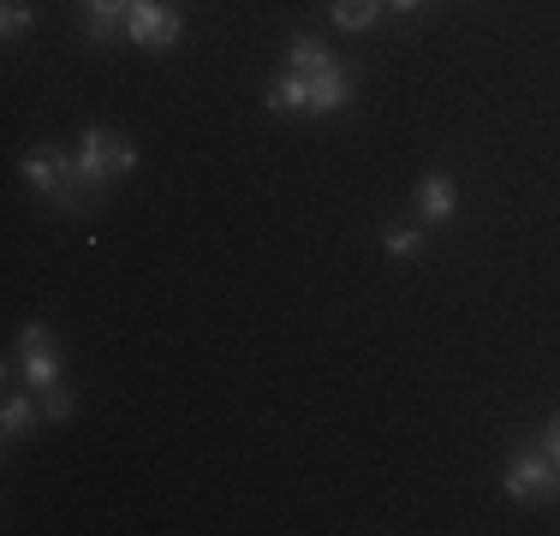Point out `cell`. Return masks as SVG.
<instances>
[{
  "label": "cell",
  "instance_id": "cell-10",
  "mask_svg": "<svg viewBox=\"0 0 560 536\" xmlns=\"http://www.w3.org/2000/svg\"><path fill=\"white\" fill-rule=\"evenodd\" d=\"M287 54H292V72H304V78H316L323 66H335V60H328V48L316 43V36H292Z\"/></svg>",
  "mask_w": 560,
  "mask_h": 536
},
{
  "label": "cell",
  "instance_id": "cell-7",
  "mask_svg": "<svg viewBox=\"0 0 560 536\" xmlns=\"http://www.w3.org/2000/svg\"><path fill=\"white\" fill-rule=\"evenodd\" d=\"M275 107V114H311V78L304 72H287V78H275L269 84V96H262Z\"/></svg>",
  "mask_w": 560,
  "mask_h": 536
},
{
  "label": "cell",
  "instance_id": "cell-13",
  "mask_svg": "<svg viewBox=\"0 0 560 536\" xmlns=\"http://www.w3.org/2000/svg\"><path fill=\"white\" fill-rule=\"evenodd\" d=\"M0 423H7V435H31V423H36V406L24 394H12L7 399V411H0Z\"/></svg>",
  "mask_w": 560,
  "mask_h": 536
},
{
  "label": "cell",
  "instance_id": "cell-17",
  "mask_svg": "<svg viewBox=\"0 0 560 536\" xmlns=\"http://www.w3.org/2000/svg\"><path fill=\"white\" fill-rule=\"evenodd\" d=\"M114 31H119V19H96V12H90V43H108Z\"/></svg>",
  "mask_w": 560,
  "mask_h": 536
},
{
  "label": "cell",
  "instance_id": "cell-16",
  "mask_svg": "<svg viewBox=\"0 0 560 536\" xmlns=\"http://www.w3.org/2000/svg\"><path fill=\"white\" fill-rule=\"evenodd\" d=\"M90 12H96V19H126L131 7H138V0H84Z\"/></svg>",
  "mask_w": 560,
  "mask_h": 536
},
{
  "label": "cell",
  "instance_id": "cell-18",
  "mask_svg": "<svg viewBox=\"0 0 560 536\" xmlns=\"http://www.w3.org/2000/svg\"><path fill=\"white\" fill-rule=\"evenodd\" d=\"M542 453H549V459L560 465V429H555V423H549V435H542Z\"/></svg>",
  "mask_w": 560,
  "mask_h": 536
},
{
  "label": "cell",
  "instance_id": "cell-8",
  "mask_svg": "<svg viewBox=\"0 0 560 536\" xmlns=\"http://www.w3.org/2000/svg\"><path fill=\"white\" fill-rule=\"evenodd\" d=\"M418 209L430 214V221H447V214L459 209V185H453L447 173H430V179L418 185Z\"/></svg>",
  "mask_w": 560,
  "mask_h": 536
},
{
  "label": "cell",
  "instance_id": "cell-1",
  "mask_svg": "<svg viewBox=\"0 0 560 536\" xmlns=\"http://www.w3.org/2000/svg\"><path fill=\"white\" fill-rule=\"evenodd\" d=\"M19 370H24V382H31L36 394H48V387H60L55 334H48L43 322H24V328H19Z\"/></svg>",
  "mask_w": 560,
  "mask_h": 536
},
{
  "label": "cell",
  "instance_id": "cell-15",
  "mask_svg": "<svg viewBox=\"0 0 560 536\" xmlns=\"http://www.w3.org/2000/svg\"><path fill=\"white\" fill-rule=\"evenodd\" d=\"M43 418H48V423H66V418H72V394L48 387V394H43Z\"/></svg>",
  "mask_w": 560,
  "mask_h": 536
},
{
  "label": "cell",
  "instance_id": "cell-3",
  "mask_svg": "<svg viewBox=\"0 0 560 536\" xmlns=\"http://www.w3.org/2000/svg\"><path fill=\"white\" fill-rule=\"evenodd\" d=\"M179 12H167V7H155V0H138V7L126 12V36L138 48H173L179 43Z\"/></svg>",
  "mask_w": 560,
  "mask_h": 536
},
{
  "label": "cell",
  "instance_id": "cell-9",
  "mask_svg": "<svg viewBox=\"0 0 560 536\" xmlns=\"http://www.w3.org/2000/svg\"><path fill=\"white\" fill-rule=\"evenodd\" d=\"M388 12V0H335V24L340 31H370Z\"/></svg>",
  "mask_w": 560,
  "mask_h": 536
},
{
  "label": "cell",
  "instance_id": "cell-12",
  "mask_svg": "<svg viewBox=\"0 0 560 536\" xmlns=\"http://www.w3.org/2000/svg\"><path fill=\"white\" fill-rule=\"evenodd\" d=\"M382 250H388V257H423V233L418 226H388V233H382Z\"/></svg>",
  "mask_w": 560,
  "mask_h": 536
},
{
  "label": "cell",
  "instance_id": "cell-19",
  "mask_svg": "<svg viewBox=\"0 0 560 536\" xmlns=\"http://www.w3.org/2000/svg\"><path fill=\"white\" fill-rule=\"evenodd\" d=\"M388 7H394V12H418L423 0H388Z\"/></svg>",
  "mask_w": 560,
  "mask_h": 536
},
{
  "label": "cell",
  "instance_id": "cell-14",
  "mask_svg": "<svg viewBox=\"0 0 560 536\" xmlns=\"http://www.w3.org/2000/svg\"><path fill=\"white\" fill-rule=\"evenodd\" d=\"M0 31H7V43H12V36H24V31H31V7H24V0H7V12H0Z\"/></svg>",
  "mask_w": 560,
  "mask_h": 536
},
{
  "label": "cell",
  "instance_id": "cell-5",
  "mask_svg": "<svg viewBox=\"0 0 560 536\" xmlns=\"http://www.w3.org/2000/svg\"><path fill=\"white\" fill-rule=\"evenodd\" d=\"M72 179L84 185V197H90V191H102V185L114 179L108 150H102V126H84V138H78V161H72Z\"/></svg>",
  "mask_w": 560,
  "mask_h": 536
},
{
  "label": "cell",
  "instance_id": "cell-2",
  "mask_svg": "<svg viewBox=\"0 0 560 536\" xmlns=\"http://www.w3.org/2000/svg\"><path fill=\"white\" fill-rule=\"evenodd\" d=\"M506 494L513 501H555L560 494V465L549 459V453H525V459L506 465Z\"/></svg>",
  "mask_w": 560,
  "mask_h": 536
},
{
  "label": "cell",
  "instance_id": "cell-6",
  "mask_svg": "<svg viewBox=\"0 0 560 536\" xmlns=\"http://www.w3.org/2000/svg\"><path fill=\"white\" fill-rule=\"evenodd\" d=\"M346 102H352V78H346L340 66H323V72L311 78V114H340Z\"/></svg>",
  "mask_w": 560,
  "mask_h": 536
},
{
  "label": "cell",
  "instance_id": "cell-4",
  "mask_svg": "<svg viewBox=\"0 0 560 536\" xmlns=\"http://www.w3.org/2000/svg\"><path fill=\"white\" fill-rule=\"evenodd\" d=\"M19 173H24V179H31L43 197H66V191L78 185V179H72V161L55 155V150H31V155L19 161Z\"/></svg>",
  "mask_w": 560,
  "mask_h": 536
},
{
  "label": "cell",
  "instance_id": "cell-11",
  "mask_svg": "<svg viewBox=\"0 0 560 536\" xmlns=\"http://www.w3.org/2000/svg\"><path fill=\"white\" fill-rule=\"evenodd\" d=\"M102 150H108L114 179H119V173H131V167H138V143H131L126 131H102Z\"/></svg>",
  "mask_w": 560,
  "mask_h": 536
}]
</instances>
